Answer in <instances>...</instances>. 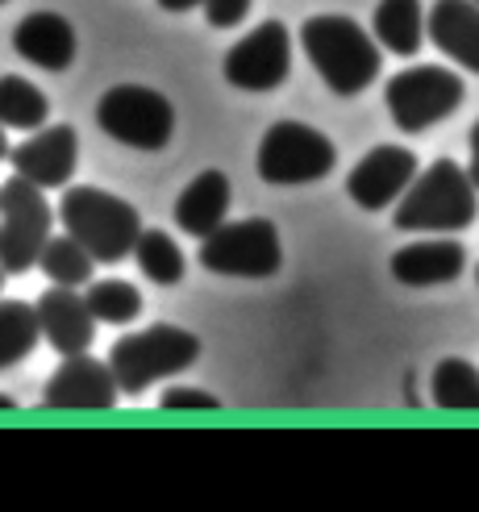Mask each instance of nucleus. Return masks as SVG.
I'll return each instance as SVG.
<instances>
[{"label": "nucleus", "instance_id": "obj_31", "mask_svg": "<svg viewBox=\"0 0 479 512\" xmlns=\"http://www.w3.org/2000/svg\"><path fill=\"white\" fill-rule=\"evenodd\" d=\"M0 413H13V400L9 396H0Z\"/></svg>", "mask_w": 479, "mask_h": 512}, {"label": "nucleus", "instance_id": "obj_6", "mask_svg": "<svg viewBox=\"0 0 479 512\" xmlns=\"http://www.w3.org/2000/svg\"><path fill=\"white\" fill-rule=\"evenodd\" d=\"M463 96H467V88L450 67L421 63V67H405L392 75L384 105H388L400 134H421L455 113L463 105Z\"/></svg>", "mask_w": 479, "mask_h": 512}, {"label": "nucleus", "instance_id": "obj_24", "mask_svg": "<svg viewBox=\"0 0 479 512\" xmlns=\"http://www.w3.org/2000/svg\"><path fill=\"white\" fill-rule=\"evenodd\" d=\"M138 254V267L146 279H155L159 288H175L184 279L188 263H184V250L175 246L171 234H163V229H142V238L134 246Z\"/></svg>", "mask_w": 479, "mask_h": 512}, {"label": "nucleus", "instance_id": "obj_34", "mask_svg": "<svg viewBox=\"0 0 479 512\" xmlns=\"http://www.w3.org/2000/svg\"><path fill=\"white\" fill-rule=\"evenodd\" d=\"M475 5H479V0H475Z\"/></svg>", "mask_w": 479, "mask_h": 512}, {"label": "nucleus", "instance_id": "obj_18", "mask_svg": "<svg viewBox=\"0 0 479 512\" xmlns=\"http://www.w3.org/2000/svg\"><path fill=\"white\" fill-rule=\"evenodd\" d=\"M230 213V175L225 171H200L175 200V225L192 238H209Z\"/></svg>", "mask_w": 479, "mask_h": 512}, {"label": "nucleus", "instance_id": "obj_14", "mask_svg": "<svg viewBox=\"0 0 479 512\" xmlns=\"http://www.w3.org/2000/svg\"><path fill=\"white\" fill-rule=\"evenodd\" d=\"M38 321H42V338L55 346L63 358L67 354H88L96 338V317L88 309V300L75 288H46L38 300Z\"/></svg>", "mask_w": 479, "mask_h": 512}, {"label": "nucleus", "instance_id": "obj_16", "mask_svg": "<svg viewBox=\"0 0 479 512\" xmlns=\"http://www.w3.org/2000/svg\"><path fill=\"white\" fill-rule=\"evenodd\" d=\"M425 34L463 71L479 75V5L475 0H438L425 17Z\"/></svg>", "mask_w": 479, "mask_h": 512}, {"label": "nucleus", "instance_id": "obj_8", "mask_svg": "<svg viewBox=\"0 0 479 512\" xmlns=\"http://www.w3.org/2000/svg\"><path fill=\"white\" fill-rule=\"evenodd\" d=\"M50 225H55V213H50L46 188L13 175L0 188V267L9 275L38 267L42 246L50 242Z\"/></svg>", "mask_w": 479, "mask_h": 512}, {"label": "nucleus", "instance_id": "obj_29", "mask_svg": "<svg viewBox=\"0 0 479 512\" xmlns=\"http://www.w3.org/2000/svg\"><path fill=\"white\" fill-rule=\"evenodd\" d=\"M159 9H167V13H188V9H205V0H159Z\"/></svg>", "mask_w": 479, "mask_h": 512}, {"label": "nucleus", "instance_id": "obj_27", "mask_svg": "<svg viewBox=\"0 0 479 512\" xmlns=\"http://www.w3.org/2000/svg\"><path fill=\"white\" fill-rule=\"evenodd\" d=\"M159 404L167 413H175V408H221V400L213 392H200V388H167L159 396Z\"/></svg>", "mask_w": 479, "mask_h": 512}, {"label": "nucleus", "instance_id": "obj_30", "mask_svg": "<svg viewBox=\"0 0 479 512\" xmlns=\"http://www.w3.org/2000/svg\"><path fill=\"white\" fill-rule=\"evenodd\" d=\"M0 159H9V138H5V125H0Z\"/></svg>", "mask_w": 479, "mask_h": 512}, {"label": "nucleus", "instance_id": "obj_1", "mask_svg": "<svg viewBox=\"0 0 479 512\" xmlns=\"http://www.w3.org/2000/svg\"><path fill=\"white\" fill-rule=\"evenodd\" d=\"M300 46L325 80V88L338 96H359L380 80V42H375L359 21L342 13H317L300 25Z\"/></svg>", "mask_w": 479, "mask_h": 512}, {"label": "nucleus", "instance_id": "obj_3", "mask_svg": "<svg viewBox=\"0 0 479 512\" xmlns=\"http://www.w3.org/2000/svg\"><path fill=\"white\" fill-rule=\"evenodd\" d=\"M59 221H63V234L88 246L92 259L109 263V267L130 259L142 238V217L134 204L105 192V188H92V184H75L63 192Z\"/></svg>", "mask_w": 479, "mask_h": 512}, {"label": "nucleus", "instance_id": "obj_25", "mask_svg": "<svg viewBox=\"0 0 479 512\" xmlns=\"http://www.w3.org/2000/svg\"><path fill=\"white\" fill-rule=\"evenodd\" d=\"M84 300L92 317L105 325H130L142 313V292L134 284H125V279H96V284H88Z\"/></svg>", "mask_w": 479, "mask_h": 512}, {"label": "nucleus", "instance_id": "obj_22", "mask_svg": "<svg viewBox=\"0 0 479 512\" xmlns=\"http://www.w3.org/2000/svg\"><path fill=\"white\" fill-rule=\"evenodd\" d=\"M38 267H42V275L50 279V284H59V288H84L88 279H92L96 259L88 254V246H80L71 234H59V238H50L42 246Z\"/></svg>", "mask_w": 479, "mask_h": 512}, {"label": "nucleus", "instance_id": "obj_32", "mask_svg": "<svg viewBox=\"0 0 479 512\" xmlns=\"http://www.w3.org/2000/svg\"><path fill=\"white\" fill-rule=\"evenodd\" d=\"M5 275H9V271H5V267H0V288H5Z\"/></svg>", "mask_w": 479, "mask_h": 512}, {"label": "nucleus", "instance_id": "obj_26", "mask_svg": "<svg viewBox=\"0 0 479 512\" xmlns=\"http://www.w3.org/2000/svg\"><path fill=\"white\" fill-rule=\"evenodd\" d=\"M246 13H250V0H205V21L213 30H234Z\"/></svg>", "mask_w": 479, "mask_h": 512}, {"label": "nucleus", "instance_id": "obj_10", "mask_svg": "<svg viewBox=\"0 0 479 512\" xmlns=\"http://www.w3.org/2000/svg\"><path fill=\"white\" fill-rule=\"evenodd\" d=\"M221 75L242 92H271L292 75V34L284 21L255 25L242 42L230 46Z\"/></svg>", "mask_w": 479, "mask_h": 512}, {"label": "nucleus", "instance_id": "obj_12", "mask_svg": "<svg viewBox=\"0 0 479 512\" xmlns=\"http://www.w3.org/2000/svg\"><path fill=\"white\" fill-rule=\"evenodd\" d=\"M413 179H417V155L409 146H375L346 175V192L359 209L380 213L409 192Z\"/></svg>", "mask_w": 479, "mask_h": 512}, {"label": "nucleus", "instance_id": "obj_7", "mask_svg": "<svg viewBox=\"0 0 479 512\" xmlns=\"http://www.w3.org/2000/svg\"><path fill=\"white\" fill-rule=\"evenodd\" d=\"M96 125L130 150H163L175 134V109L146 84H117L96 100Z\"/></svg>", "mask_w": 479, "mask_h": 512}, {"label": "nucleus", "instance_id": "obj_17", "mask_svg": "<svg viewBox=\"0 0 479 512\" xmlns=\"http://www.w3.org/2000/svg\"><path fill=\"white\" fill-rule=\"evenodd\" d=\"M13 50L42 71H67L75 63V30L59 13H30L17 21Z\"/></svg>", "mask_w": 479, "mask_h": 512}, {"label": "nucleus", "instance_id": "obj_15", "mask_svg": "<svg viewBox=\"0 0 479 512\" xmlns=\"http://www.w3.org/2000/svg\"><path fill=\"white\" fill-rule=\"evenodd\" d=\"M467 267V250L450 238H430V242H413L400 246L392 254V279H400L405 288H438L459 279Z\"/></svg>", "mask_w": 479, "mask_h": 512}, {"label": "nucleus", "instance_id": "obj_2", "mask_svg": "<svg viewBox=\"0 0 479 512\" xmlns=\"http://www.w3.org/2000/svg\"><path fill=\"white\" fill-rule=\"evenodd\" d=\"M479 213V188L455 159L425 167L409 192L396 200L392 225L400 234H459Z\"/></svg>", "mask_w": 479, "mask_h": 512}, {"label": "nucleus", "instance_id": "obj_19", "mask_svg": "<svg viewBox=\"0 0 479 512\" xmlns=\"http://www.w3.org/2000/svg\"><path fill=\"white\" fill-rule=\"evenodd\" d=\"M425 38L421 0H380L375 5V42L388 46L392 55H417Z\"/></svg>", "mask_w": 479, "mask_h": 512}, {"label": "nucleus", "instance_id": "obj_5", "mask_svg": "<svg viewBox=\"0 0 479 512\" xmlns=\"http://www.w3.org/2000/svg\"><path fill=\"white\" fill-rule=\"evenodd\" d=\"M200 267L213 275H234V279H271L284 267L280 229L267 217L225 221L209 238H200Z\"/></svg>", "mask_w": 479, "mask_h": 512}, {"label": "nucleus", "instance_id": "obj_11", "mask_svg": "<svg viewBox=\"0 0 479 512\" xmlns=\"http://www.w3.org/2000/svg\"><path fill=\"white\" fill-rule=\"evenodd\" d=\"M117 396L121 388L113 367L92 354H67L42 388L46 408H75V413H105L117 404Z\"/></svg>", "mask_w": 479, "mask_h": 512}, {"label": "nucleus", "instance_id": "obj_13", "mask_svg": "<svg viewBox=\"0 0 479 512\" xmlns=\"http://www.w3.org/2000/svg\"><path fill=\"white\" fill-rule=\"evenodd\" d=\"M9 163L21 179H30L38 188H63L75 175V163H80V134L71 125H42V130H34V138L9 150Z\"/></svg>", "mask_w": 479, "mask_h": 512}, {"label": "nucleus", "instance_id": "obj_33", "mask_svg": "<svg viewBox=\"0 0 479 512\" xmlns=\"http://www.w3.org/2000/svg\"><path fill=\"white\" fill-rule=\"evenodd\" d=\"M0 5H5V0H0Z\"/></svg>", "mask_w": 479, "mask_h": 512}, {"label": "nucleus", "instance_id": "obj_4", "mask_svg": "<svg viewBox=\"0 0 479 512\" xmlns=\"http://www.w3.org/2000/svg\"><path fill=\"white\" fill-rule=\"evenodd\" d=\"M200 358V338L180 325H150L142 334H125L109 350L121 396H142L150 383L184 375Z\"/></svg>", "mask_w": 479, "mask_h": 512}, {"label": "nucleus", "instance_id": "obj_20", "mask_svg": "<svg viewBox=\"0 0 479 512\" xmlns=\"http://www.w3.org/2000/svg\"><path fill=\"white\" fill-rule=\"evenodd\" d=\"M42 342V321H38V304L25 300H0V371H9L34 354Z\"/></svg>", "mask_w": 479, "mask_h": 512}, {"label": "nucleus", "instance_id": "obj_28", "mask_svg": "<svg viewBox=\"0 0 479 512\" xmlns=\"http://www.w3.org/2000/svg\"><path fill=\"white\" fill-rule=\"evenodd\" d=\"M467 175H471V184L479 188V121L471 125V167H467Z\"/></svg>", "mask_w": 479, "mask_h": 512}, {"label": "nucleus", "instance_id": "obj_23", "mask_svg": "<svg viewBox=\"0 0 479 512\" xmlns=\"http://www.w3.org/2000/svg\"><path fill=\"white\" fill-rule=\"evenodd\" d=\"M434 404L446 413H479V371L467 358H442L434 367Z\"/></svg>", "mask_w": 479, "mask_h": 512}, {"label": "nucleus", "instance_id": "obj_9", "mask_svg": "<svg viewBox=\"0 0 479 512\" xmlns=\"http://www.w3.org/2000/svg\"><path fill=\"white\" fill-rule=\"evenodd\" d=\"M259 179L267 184H313L338 163V146L305 121H275L259 142Z\"/></svg>", "mask_w": 479, "mask_h": 512}, {"label": "nucleus", "instance_id": "obj_21", "mask_svg": "<svg viewBox=\"0 0 479 512\" xmlns=\"http://www.w3.org/2000/svg\"><path fill=\"white\" fill-rule=\"evenodd\" d=\"M50 117V100L21 75H0V125L5 130H42Z\"/></svg>", "mask_w": 479, "mask_h": 512}]
</instances>
